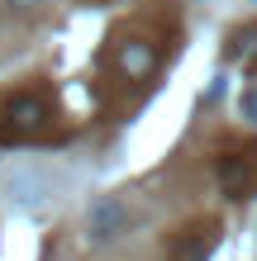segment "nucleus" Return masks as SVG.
Returning <instances> with one entry per match:
<instances>
[{
  "label": "nucleus",
  "instance_id": "423d86ee",
  "mask_svg": "<svg viewBox=\"0 0 257 261\" xmlns=\"http://www.w3.org/2000/svg\"><path fill=\"white\" fill-rule=\"evenodd\" d=\"M229 62H238L243 71L257 76V24H243L229 34Z\"/></svg>",
  "mask_w": 257,
  "mask_h": 261
},
{
  "label": "nucleus",
  "instance_id": "39448f33",
  "mask_svg": "<svg viewBox=\"0 0 257 261\" xmlns=\"http://www.w3.org/2000/svg\"><path fill=\"white\" fill-rule=\"evenodd\" d=\"M114 67H119L124 81H148V76L157 71V48L148 38H138V34L114 38Z\"/></svg>",
  "mask_w": 257,
  "mask_h": 261
},
{
  "label": "nucleus",
  "instance_id": "6e6552de",
  "mask_svg": "<svg viewBox=\"0 0 257 261\" xmlns=\"http://www.w3.org/2000/svg\"><path fill=\"white\" fill-rule=\"evenodd\" d=\"M10 5H38V0H10Z\"/></svg>",
  "mask_w": 257,
  "mask_h": 261
},
{
  "label": "nucleus",
  "instance_id": "f257e3e1",
  "mask_svg": "<svg viewBox=\"0 0 257 261\" xmlns=\"http://www.w3.org/2000/svg\"><path fill=\"white\" fill-rule=\"evenodd\" d=\"M57 124V110L38 90H19L0 105V143H48Z\"/></svg>",
  "mask_w": 257,
  "mask_h": 261
},
{
  "label": "nucleus",
  "instance_id": "0eeeda50",
  "mask_svg": "<svg viewBox=\"0 0 257 261\" xmlns=\"http://www.w3.org/2000/svg\"><path fill=\"white\" fill-rule=\"evenodd\" d=\"M238 110H243V119H248V124H257V86H248V90H243Z\"/></svg>",
  "mask_w": 257,
  "mask_h": 261
},
{
  "label": "nucleus",
  "instance_id": "20e7f679",
  "mask_svg": "<svg viewBox=\"0 0 257 261\" xmlns=\"http://www.w3.org/2000/svg\"><path fill=\"white\" fill-rule=\"evenodd\" d=\"M219 247V219H191L167 238V261H209Z\"/></svg>",
  "mask_w": 257,
  "mask_h": 261
},
{
  "label": "nucleus",
  "instance_id": "f03ea898",
  "mask_svg": "<svg viewBox=\"0 0 257 261\" xmlns=\"http://www.w3.org/2000/svg\"><path fill=\"white\" fill-rule=\"evenodd\" d=\"M215 176L229 199H252L257 195V143L243 147H224L215 157Z\"/></svg>",
  "mask_w": 257,
  "mask_h": 261
},
{
  "label": "nucleus",
  "instance_id": "7ed1b4c3",
  "mask_svg": "<svg viewBox=\"0 0 257 261\" xmlns=\"http://www.w3.org/2000/svg\"><path fill=\"white\" fill-rule=\"evenodd\" d=\"M129 223H133L129 199L124 195H100L86 214V242L90 247H110V242H119L129 233Z\"/></svg>",
  "mask_w": 257,
  "mask_h": 261
}]
</instances>
